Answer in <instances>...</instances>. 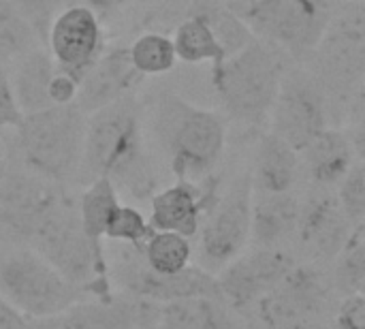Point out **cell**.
<instances>
[{
  "label": "cell",
  "mask_w": 365,
  "mask_h": 329,
  "mask_svg": "<svg viewBox=\"0 0 365 329\" xmlns=\"http://www.w3.org/2000/svg\"><path fill=\"white\" fill-rule=\"evenodd\" d=\"M190 13L201 15L210 24L225 51V58L233 56L255 39L252 30L244 24V19L237 13H233L227 6L225 0H195Z\"/></svg>",
  "instance_id": "cell-27"
},
{
  "label": "cell",
  "mask_w": 365,
  "mask_h": 329,
  "mask_svg": "<svg viewBox=\"0 0 365 329\" xmlns=\"http://www.w3.org/2000/svg\"><path fill=\"white\" fill-rule=\"evenodd\" d=\"M26 329H47V328H45V323H43V321H30Z\"/></svg>",
  "instance_id": "cell-40"
},
{
  "label": "cell",
  "mask_w": 365,
  "mask_h": 329,
  "mask_svg": "<svg viewBox=\"0 0 365 329\" xmlns=\"http://www.w3.org/2000/svg\"><path fill=\"white\" fill-rule=\"evenodd\" d=\"M88 116L75 105H53L24 116L15 128V158L28 171L58 184L77 178Z\"/></svg>",
  "instance_id": "cell-4"
},
{
  "label": "cell",
  "mask_w": 365,
  "mask_h": 329,
  "mask_svg": "<svg viewBox=\"0 0 365 329\" xmlns=\"http://www.w3.org/2000/svg\"><path fill=\"white\" fill-rule=\"evenodd\" d=\"M154 133L169 171L184 182H201L214 176L227 148L222 116L175 94L158 103Z\"/></svg>",
  "instance_id": "cell-2"
},
{
  "label": "cell",
  "mask_w": 365,
  "mask_h": 329,
  "mask_svg": "<svg viewBox=\"0 0 365 329\" xmlns=\"http://www.w3.org/2000/svg\"><path fill=\"white\" fill-rule=\"evenodd\" d=\"M353 229L334 188L312 186L308 197L299 199V218L293 240L312 261H334Z\"/></svg>",
  "instance_id": "cell-15"
},
{
  "label": "cell",
  "mask_w": 365,
  "mask_h": 329,
  "mask_svg": "<svg viewBox=\"0 0 365 329\" xmlns=\"http://www.w3.org/2000/svg\"><path fill=\"white\" fill-rule=\"evenodd\" d=\"M109 180L118 193L150 199L158 191V176L143 135V113L130 94L94 113H88L77 182Z\"/></svg>",
  "instance_id": "cell-1"
},
{
  "label": "cell",
  "mask_w": 365,
  "mask_h": 329,
  "mask_svg": "<svg viewBox=\"0 0 365 329\" xmlns=\"http://www.w3.org/2000/svg\"><path fill=\"white\" fill-rule=\"evenodd\" d=\"M118 208H120V193L109 180L98 178L88 182L81 197L77 199V218L81 231L92 242L103 244L107 225Z\"/></svg>",
  "instance_id": "cell-25"
},
{
  "label": "cell",
  "mask_w": 365,
  "mask_h": 329,
  "mask_svg": "<svg viewBox=\"0 0 365 329\" xmlns=\"http://www.w3.org/2000/svg\"><path fill=\"white\" fill-rule=\"evenodd\" d=\"M128 0H79V4H86L90 6L98 17L107 15V13H113L118 9H122Z\"/></svg>",
  "instance_id": "cell-38"
},
{
  "label": "cell",
  "mask_w": 365,
  "mask_h": 329,
  "mask_svg": "<svg viewBox=\"0 0 365 329\" xmlns=\"http://www.w3.org/2000/svg\"><path fill=\"white\" fill-rule=\"evenodd\" d=\"M252 184L250 173L237 176L229 188H220L199 227V268L218 274L250 244Z\"/></svg>",
  "instance_id": "cell-9"
},
{
  "label": "cell",
  "mask_w": 365,
  "mask_h": 329,
  "mask_svg": "<svg viewBox=\"0 0 365 329\" xmlns=\"http://www.w3.org/2000/svg\"><path fill=\"white\" fill-rule=\"evenodd\" d=\"M295 263V255L287 248L255 246L252 250H244L216 274L220 295L231 310H252L259 300H263L284 280Z\"/></svg>",
  "instance_id": "cell-12"
},
{
  "label": "cell",
  "mask_w": 365,
  "mask_h": 329,
  "mask_svg": "<svg viewBox=\"0 0 365 329\" xmlns=\"http://www.w3.org/2000/svg\"><path fill=\"white\" fill-rule=\"evenodd\" d=\"M43 45L34 28L6 0H0V69L9 71L19 58Z\"/></svg>",
  "instance_id": "cell-29"
},
{
  "label": "cell",
  "mask_w": 365,
  "mask_h": 329,
  "mask_svg": "<svg viewBox=\"0 0 365 329\" xmlns=\"http://www.w3.org/2000/svg\"><path fill=\"white\" fill-rule=\"evenodd\" d=\"M158 304L128 298H81L51 319H41L47 329H156Z\"/></svg>",
  "instance_id": "cell-16"
},
{
  "label": "cell",
  "mask_w": 365,
  "mask_h": 329,
  "mask_svg": "<svg viewBox=\"0 0 365 329\" xmlns=\"http://www.w3.org/2000/svg\"><path fill=\"white\" fill-rule=\"evenodd\" d=\"M336 197L351 221L353 227L365 223V169L364 161H357L351 171L344 176V180L336 186Z\"/></svg>",
  "instance_id": "cell-32"
},
{
  "label": "cell",
  "mask_w": 365,
  "mask_h": 329,
  "mask_svg": "<svg viewBox=\"0 0 365 329\" xmlns=\"http://www.w3.org/2000/svg\"><path fill=\"white\" fill-rule=\"evenodd\" d=\"M45 47L56 69L79 83L105 51L101 17L79 2L64 6L49 26Z\"/></svg>",
  "instance_id": "cell-14"
},
{
  "label": "cell",
  "mask_w": 365,
  "mask_h": 329,
  "mask_svg": "<svg viewBox=\"0 0 365 329\" xmlns=\"http://www.w3.org/2000/svg\"><path fill=\"white\" fill-rule=\"evenodd\" d=\"M331 280L312 263H295L284 280L252 306L261 329L289 319H325L331 310Z\"/></svg>",
  "instance_id": "cell-13"
},
{
  "label": "cell",
  "mask_w": 365,
  "mask_h": 329,
  "mask_svg": "<svg viewBox=\"0 0 365 329\" xmlns=\"http://www.w3.org/2000/svg\"><path fill=\"white\" fill-rule=\"evenodd\" d=\"M58 186L19 163L0 169V242L30 246L38 229L68 201Z\"/></svg>",
  "instance_id": "cell-8"
},
{
  "label": "cell",
  "mask_w": 365,
  "mask_h": 329,
  "mask_svg": "<svg viewBox=\"0 0 365 329\" xmlns=\"http://www.w3.org/2000/svg\"><path fill=\"white\" fill-rule=\"evenodd\" d=\"M299 161L302 173H306L312 186L336 191L351 167L364 158H359L344 128L329 126L299 152Z\"/></svg>",
  "instance_id": "cell-19"
},
{
  "label": "cell",
  "mask_w": 365,
  "mask_h": 329,
  "mask_svg": "<svg viewBox=\"0 0 365 329\" xmlns=\"http://www.w3.org/2000/svg\"><path fill=\"white\" fill-rule=\"evenodd\" d=\"M156 329H237V323L225 300L186 298L158 306Z\"/></svg>",
  "instance_id": "cell-23"
},
{
  "label": "cell",
  "mask_w": 365,
  "mask_h": 329,
  "mask_svg": "<svg viewBox=\"0 0 365 329\" xmlns=\"http://www.w3.org/2000/svg\"><path fill=\"white\" fill-rule=\"evenodd\" d=\"M24 120V113L15 101L9 71L0 69V131H15Z\"/></svg>",
  "instance_id": "cell-34"
},
{
  "label": "cell",
  "mask_w": 365,
  "mask_h": 329,
  "mask_svg": "<svg viewBox=\"0 0 365 329\" xmlns=\"http://www.w3.org/2000/svg\"><path fill=\"white\" fill-rule=\"evenodd\" d=\"M141 248V257L150 270L163 276H173L192 265V244L188 238L173 231H154Z\"/></svg>",
  "instance_id": "cell-26"
},
{
  "label": "cell",
  "mask_w": 365,
  "mask_h": 329,
  "mask_svg": "<svg viewBox=\"0 0 365 329\" xmlns=\"http://www.w3.org/2000/svg\"><path fill=\"white\" fill-rule=\"evenodd\" d=\"M21 17L28 19V24L34 28V32L38 34V39L47 41V32H49V26L51 21L56 19V15L68 6L66 0H6Z\"/></svg>",
  "instance_id": "cell-33"
},
{
  "label": "cell",
  "mask_w": 365,
  "mask_h": 329,
  "mask_svg": "<svg viewBox=\"0 0 365 329\" xmlns=\"http://www.w3.org/2000/svg\"><path fill=\"white\" fill-rule=\"evenodd\" d=\"M28 319L0 298V329H26Z\"/></svg>",
  "instance_id": "cell-37"
},
{
  "label": "cell",
  "mask_w": 365,
  "mask_h": 329,
  "mask_svg": "<svg viewBox=\"0 0 365 329\" xmlns=\"http://www.w3.org/2000/svg\"><path fill=\"white\" fill-rule=\"evenodd\" d=\"M331 287L340 295L364 293L365 285V223L357 225L334 259Z\"/></svg>",
  "instance_id": "cell-28"
},
{
  "label": "cell",
  "mask_w": 365,
  "mask_h": 329,
  "mask_svg": "<svg viewBox=\"0 0 365 329\" xmlns=\"http://www.w3.org/2000/svg\"><path fill=\"white\" fill-rule=\"evenodd\" d=\"M331 103L319 79L306 66H289L269 111V131L302 152L329 128Z\"/></svg>",
  "instance_id": "cell-11"
},
{
  "label": "cell",
  "mask_w": 365,
  "mask_h": 329,
  "mask_svg": "<svg viewBox=\"0 0 365 329\" xmlns=\"http://www.w3.org/2000/svg\"><path fill=\"white\" fill-rule=\"evenodd\" d=\"M0 298L28 321L51 319L86 298L34 248L0 242Z\"/></svg>",
  "instance_id": "cell-5"
},
{
  "label": "cell",
  "mask_w": 365,
  "mask_h": 329,
  "mask_svg": "<svg viewBox=\"0 0 365 329\" xmlns=\"http://www.w3.org/2000/svg\"><path fill=\"white\" fill-rule=\"evenodd\" d=\"M336 329H365V298L364 293L346 295L336 308Z\"/></svg>",
  "instance_id": "cell-35"
},
{
  "label": "cell",
  "mask_w": 365,
  "mask_h": 329,
  "mask_svg": "<svg viewBox=\"0 0 365 329\" xmlns=\"http://www.w3.org/2000/svg\"><path fill=\"white\" fill-rule=\"evenodd\" d=\"M56 75V62L45 45L34 47L9 69L11 88L24 116L53 107L49 86Z\"/></svg>",
  "instance_id": "cell-22"
},
{
  "label": "cell",
  "mask_w": 365,
  "mask_h": 329,
  "mask_svg": "<svg viewBox=\"0 0 365 329\" xmlns=\"http://www.w3.org/2000/svg\"><path fill=\"white\" fill-rule=\"evenodd\" d=\"M154 233V229L150 227V221L145 218V214L141 210H137L135 206H124L120 203V208L113 212L107 231H105V240L115 242V244H128V246H143V242Z\"/></svg>",
  "instance_id": "cell-31"
},
{
  "label": "cell",
  "mask_w": 365,
  "mask_h": 329,
  "mask_svg": "<svg viewBox=\"0 0 365 329\" xmlns=\"http://www.w3.org/2000/svg\"><path fill=\"white\" fill-rule=\"evenodd\" d=\"M267 329H327L323 319H289Z\"/></svg>",
  "instance_id": "cell-39"
},
{
  "label": "cell",
  "mask_w": 365,
  "mask_h": 329,
  "mask_svg": "<svg viewBox=\"0 0 365 329\" xmlns=\"http://www.w3.org/2000/svg\"><path fill=\"white\" fill-rule=\"evenodd\" d=\"M120 246L122 248L115 253L113 263L109 265V280L124 295L158 306L186 298L222 300L216 276L205 272L203 268L192 263L180 274L163 276L145 265L139 246H128V244H120Z\"/></svg>",
  "instance_id": "cell-10"
},
{
  "label": "cell",
  "mask_w": 365,
  "mask_h": 329,
  "mask_svg": "<svg viewBox=\"0 0 365 329\" xmlns=\"http://www.w3.org/2000/svg\"><path fill=\"white\" fill-rule=\"evenodd\" d=\"M344 2H349V4H364V0H344Z\"/></svg>",
  "instance_id": "cell-41"
},
{
  "label": "cell",
  "mask_w": 365,
  "mask_h": 329,
  "mask_svg": "<svg viewBox=\"0 0 365 329\" xmlns=\"http://www.w3.org/2000/svg\"><path fill=\"white\" fill-rule=\"evenodd\" d=\"M175 56L184 64H210L216 66L225 60V51L210 28V24L201 17L190 13L171 36Z\"/></svg>",
  "instance_id": "cell-24"
},
{
  "label": "cell",
  "mask_w": 365,
  "mask_h": 329,
  "mask_svg": "<svg viewBox=\"0 0 365 329\" xmlns=\"http://www.w3.org/2000/svg\"><path fill=\"white\" fill-rule=\"evenodd\" d=\"M252 34L304 62L325 34L334 0H225Z\"/></svg>",
  "instance_id": "cell-6"
},
{
  "label": "cell",
  "mask_w": 365,
  "mask_h": 329,
  "mask_svg": "<svg viewBox=\"0 0 365 329\" xmlns=\"http://www.w3.org/2000/svg\"><path fill=\"white\" fill-rule=\"evenodd\" d=\"M143 79L145 77L135 71L128 58V47H111L101 54L94 66L79 81L75 105L86 116L94 113L124 96H130Z\"/></svg>",
  "instance_id": "cell-18"
},
{
  "label": "cell",
  "mask_w": 365,
  "mask_h": 329,
  "mask_svg": "<svg viewBox=\"0 0 365 329\" xmlns=\"http://www.w3.org/2000/svg\"><path fill=\"white\" fill-rule=\"evenodd\" d=\"M306 69L319 79L329 103L349 101L364 90L365 79V17L364 4L336 9L319 45L306 58Z\"/></svg>",
  "instance_id": "cell-7"
},
{
  "label": "cell",
  "mask_w": 365,
  "mask_h": 329,
  "mask_svg": "<svg viewBox=\"0 0 365 329\" xmlns=\"http://www.w3.org/2000/svg\"><path fill=\"white\" fill-rule=\"evenodd\" d=\"M299 218V197L284 195H257L252 193L250 242L257 248H284L293 240Z\"/></svg>",
  "instance_id": "cell-21"
},
{
  "label": "cell",
  "mask_w": 365,
  "mask_h": 329,
  "mask_svg": "<svg viewBox=\"0 0 365 329\" xmlns=\"http://www.w3.org/2000/svg\"><path fill=\"white\" fill-rule=\"evenodd\" d=\"M77 81L71 79L68 75L60 73L56 69V75L51 79V86H49V98H51V105H71L75 103V94H77Z\"/></svg>",
  "instance_id": "cell-36"
},
{
  "label": "cell",
  "mask_w": 365,
  "mask_h": 329,
  "mask_svg": "<svg viewBox=\"0 0 365 329\" xmlns=\"http://www.w3.org/2000/svg\"><path fill=\"white\" fill-rule=\"evenodd\" d=\"M284 51L252 39L246 47L212 66V86L229 118L242 124H263L289 64Z\"/></svg>",
  "instance_id": "cell-3"
},
{
  "label": "cell",
  "mask_w": 365,
  "mask_h": 329,
  "mask_svg": "<svg viewBox=\"0 0 365 329\" xmlns=\"http://www.w3.org/2000/svg\"><path fill=\"white\" fill-rule=\"evenodd\" d=\"M252 193L257 195H284L293 193L302 178L299 152L272 131L259 137L255 148L252 167L248 169Z\"/></svg>",
  "instance_id": "cell-20"
},
{
  "label": "cell",
  "mask_w": 365,
  "mask_h": 329,
  "mask_svg": "<svg viewBox=\"0 0 365 329\" xmlns=\"http://www.w3.org/2000/svg\"><path fill=\"white\" fill-rule=\"evenodd\" d=\"M128 58L141 77L165 75L178 64V56H175L171 36L156 32V30L139 34L128 45Z\"/></svg>",
  "instance_id": "cell-30"
},
{
  "label": "cell",
  "mask_w": 365,
  "mask_h": 329,
  "mask_svg": "<svg viewBox=\"0 0 365 329\" xmlns=\"http://www.w3.org/2000/svg\"><path fill=\"white\" fill-rule=\"evenodd\" d=\"M218 191L220 182L216 176L201 182L175 180L150 197V227L154 231H173L188 240L197 238L201 221Z\"/></svg>",
  "instance_id": "cell-17"
}]
</instances>
